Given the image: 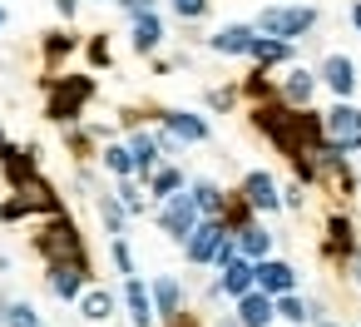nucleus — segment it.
I'll return each mask as SVG.
<instances>
[{
    "label": "nucleus",
    "mask_w": 361,
    "mask_h": 327,
    "mask_svg": "<svg viewBox=\"0 0 361 327\" xmlns=\"http://www.w3.org/2000/svg\"><path fill=\"white\" fill-rule=\"evenodd\" d=\"M35 248H40V258H45V263H85V243H80L75 223H70V218H60V213L35 233Z\"/></svg>",
    "instance_id": "obj_1"
},
{
    "label": "nucleus",
    "mask_w": 361,
    "mask_h": 327,
    "mask_svg": "<svg viewBox=\"0 0 361 327\" xmlns=\"http://www.w3.org/2000/svg\"><path fill=\"white\" fill-rule=\"evenodd\" d=\"M317 25V11L312 6H267L257 16V35H277V40H297Z\"/></svg>",
    "instance_id": "obj_2"
},
{
    "label": "nucleus",
    "mask_w": 361,
    "mask_h": 327,
    "mask_svg": "<svg viewBox=\"0 0 361 327\" xmlns=\"http://www.w3.org/2000/svg\"><path fill=\"white\" fill-rule=\"evenodd\" d=\"M322 134H326V144L341 149V154L361 149V109H356V105H336V109H326V114H322Z\"/></svg>",
    "instance_id": "obj_3"
},
{
    "label": "nucleus",
    "mask_w": 361,
    "mask_h": 327,
    "mask_svg": "<svg viewBox=\"0 0 361 327\" xmlns=\"http://www.w3.org/2000/svg\"><path fill=\"white\" fill-rule=\"evenodd\" d=\"M198 213H203V208H198V198H193V194H173V198H164L159 223H164V233H173L178 243H188V233L203 223Z\"/></svg>",
    "instance_id": "obj_4"
},
{
    "label": "nucleus",
    "mask_w": 361,
    "mask_h": 327,
    "mask_svg": "<svg viewBox=\"0 0 361 327\" xmlns=\"http://www.w3.org/2000/svg\"><path fill=\"white\" fill-rule=\"evenodd\" d=\"M90 95H94V85L85 75H65V85H55V95H50V119H75Z\"/></svg>",
    "instance_id": "obj_5"
},
{
    "label": "nucleus",
    "mask_w": 361,
    "mask_h": 327,
    "mask_svg": "<svg viewBox=\"0 0 361 327\" xmlns=\"http://www.w3.org/2000/svg\"><path fill=\"white\" fill-rule=\"evenodd\" d=\"M228 243V228L223 218H203L193 233H188V258L193 263H218V248Z\"/></svg>",
    "instance_id": "obj_6"
},
{
    "label": "nucleus",
    "mask_w": 361,
    "mask_h": 327,
    "mask_svg": "<svg viewBox=\"0 0 361 327\" xmlns=\"http://www.w3.org/2000/svg\"><path fill=\"white\" fill-rule=\"evenodd\" d=\"M85 273H90V263H50V292L75 302L85 292Z\"/></svg>",
    "instance_id": "obj_7"
},
{
    "label": "nucleus",
    "mask_w": 361,
    "mask_h": 327,
    "mask_svg": "<svg viewBox=\"0 0 361 327\" xmlns=\"http://www.w3.org/2000/svg\"><path fill=\"white\" fill-rule=\"evenodd\" d=\"M252 287H257V263H247L243 253H238V258H228V263H223V278H218V292L243 297V292H252Z\"/></svg>",
    "instance_id": "obj_8"
},
{
    "label": "nucleus",
    "mask_w": 361,
    "mask_h": 327,
    "mask_svg": "<svg viewBox=\"0 0 361 327\" xmlns=\"http://www.w3.org/2000/svg\"><path fill=\"white\" fill-rule=\"evenodd\" d=\"M272 312H277V302H272V292H262V287H252V292L238 297V322H243V327H272Z\"/></svg>",
    "instance_id": "obj_9"
},
{
    "label": "nucleus",
    "mask_w": 361,
    "mask_h": 327,
    "mask_svg": "<svg viewBox=\"0 0 361 327\" xmlns=\"http://www.w3.org/2000/svg\"><path fill=\"white\" fill-rule=\"evenodd\" d=\"M243 194H247V208H257V213L282 208V194H277V184H272L267 174H247V179H243Z\"/></svg>",
    "instance_id": "obj_10"
},
{
    "label": "nucleus",
    "mask_w": 361,
    "mask_h": 327,
    "mask_svg": "<svg viewBox=\"0 0 361 327\" xmlns=\"http://www.w3.org/2000/svg\"><path fill=\"white\" fill-rule=\"evenodd\" d=\"M292 283H297V273H292L287 263H277V258H257V287H262V292L282 297V292H292Z\"/></svg>",
    "instance_id": "obj_11"
},
{
    "label": "nucleus",
    "mask_w": 361,
    "mask_h": 327,
    "mask_svg": "<svg viewBox=\"0 0 361 327\" xmlns=\"http://www.w3.org/2000/svg\"><path fill=\"white\" fill-rule=\"evenodd\" d=\"M252 25H223L218 35H213V50L218 55H252Z\"/></svg>",
    "instance_id": "obj_12"
},
{
    "label": "nucleus",
    "mask_w": 361,
    "mask_h": 327,
    "mask_svg": "<svg viewBox=\"0 0 361 327\" xmlns=\"http://www.w3.org/2000/svg\"><path fill=\"white\" fill-rule=\"evenodd\" d=\"M322 80H326V85H331L341 100H346V95L356 90V65H351L346 55H326V65H322Z\"/></svg>",
    "instance_id": "obj_13"
},
{
    "label": "nucleus",
    "mask_w": 361,
    "mask_h": 327,
    "mask_svg": "<svg viewBox=\"0 0 361 327\" xmlns=\"http://www.w3.org/2000/svg\"><path fill=\"white\" fill-rule=\"evenodd\" d=\"M164 129H169L173 139H188V144L208 139V124H203L198 114H183V109H164Z\"/></svg>",
    "instance_id": "obj_14"
},
{
    "label": "nucleus",
    "mask_w": 361,
    "mask_h": 327,
    "mask_svg": "<svg viewBox=\"0 0 361 327\" xmlns=\"http://www.w3.org/2000/svg\"><path fill=\"white\" fill-rule=\"evenodd\" d=\"M124 302H129V317H134L139 327H149V322H154V312H159V307H154V297H149V287H144L139 278H129V283H124Z\"/></svg>",
    "instance_id": "obj_15"
},
{
    "label": "nucleus",
    "mask_w": 361,
    "mask_h": 327,
    "mask_svg": "<svg viewBox=\"0 0 361 327\" xmlns=\"http://www.w3.org/2000/svg\"><path fill=\"white\" fill-rule=\"evenodd\" d=\"M0 164H6V179H11L16 189H25V184L35 179V159H30L25 149H11V144H6V149H0Z\"/></svg>",
    "instance_id": "obj_16"
},
{
    "label": "nucleus",
    "mask_w": 361,
    "mask_h": 327,
    "mask_svg": "<svg viewBox=\"0 0 361 327\" xmlns=\"http://www.w3.org/2000/svg\"><path fill=\"white\" fill-rule=\"evenodd\" d=\"M159 40H164L159 16H154V11H149V16H134V50H139V55H149V50H159Z\"/></svg>",
    "instance_id": "obj_17"
},
{
    "label": "nucleus",
    "mask_w": 361,
    "mask_h": 327,
    "mask_svg": "<svg viewBox=\"0 0 361 327\" xmlns=\"http://www.w3.org/2000/svg\"><path fill=\"white\" fill-rule=\"evenodd\" d=\"M267 248H272V238H267L257 223H243V228H238V253H243V258H267Z\"/></svg>",
    "instance_id": "obj_18"
},
{
    "label": "nucleus",
    "mask_w": 361,
    "mask_h": 327,
    "mask_svg": "<svg viewBox=\"0 0 361 327\" xmlns=\"http://www.w3.org/2000/svg\"><path fill=\"white\" fill-rule=\"evenodd\" d=\"M312 90H317V75H307V70H292V75H287V85H282L287 105H307V100H312Z\"/></svg>",
    "instance_id": "obj_19"
},
{
    "label": "nucleus",
    "mask_w": 361,
    "mask_h": 327,
    "mask_svg": "<svg viewBox=\"0 0 361 327\" xmlns=\"http://www.w3.org/2000/svg\"><path fill=\"white\" fill-rule=\"evenodd\" d=\"M129 149H134V169H139V174H154L159 139H154V134H134V139H129Z\"/></svg>",
    "instance_id": "obj_20"
},
{
    "label": "nucleus",
    "mask_w": 361,
    "mask_h": 327,
    "mask_svg": "<svg viewBox=\"0 0 361 327\" xmlns=\"http://www.w3.org/2000/svg\"><path fill=\"white\" fill-rule=\"evenodd\" d=\"M178 297H183V292H178L173 278H159V283H154V307H159L164 317H178Z\"/></svg>",
    "instance_id": "obj_21"
},
{
    "label": "nucleus",
    "mask_w": 361,
    "mask_h": 327,
    "mask_svg": "<svg viewBox=\"0 0 361 327\" xmlns=\"http://www.w3.org/2000/svg\"><path fill=\"white\" fill-rule=\"evenodd\" d=\"M252 60H262V65L287 60V40H277V35H257V40H252Z\"/></svg>",
    "instance_id": "obj_22"
},
{
    "label": "nucleus",
    "mask_w": 361,
    "mask_h": 327,
    "mask_svg": "<svg viewBox=\"0 0 361 327\" xmlns=\"http://www.w3.org/2000/svg\"><path fill=\"white\" fill-rule=\"evenodd\" d=\"M149 184H154V194H159V198H173V194L183 189V174H178V169H154V174H149Z\"/></svg>",
    "instance_id": "obj_23"
},
{
    "label": "nucleus",
    "mask_w": 361,
    "mask_h": 327,
    "mask_svg": "<svg viewBox=\"0 0 361 327\" xmlns=\"http://www.w3.org/2000/svg\"><path fill=\"white\" fill-rule=\"evenodd\" d=\"M80 307H85V317H90V322H104V317L114 312V297L94 287V292H85V302H80Z\"/></svg>",
    "instance_id": "obj_24"
},
{
    "label": "nucleus",
    "mask_w": 361,
    "mask_h": 327,
    "mask_svg": "<svg viewBox=\"0 0 361 327\" xmlns=\"http://www.w3.org/2000/svg\"><path fill=\"white\" fill-rule=\"evenodd\" d=\"M277 317H287L292 327H302V322L312 317V307H307V302H297L292 292H282V297H277Z\"/></svg>",
    "instance_id": "obj_25"
},
{
    "label": "nucleus",
    "mask_w": 361,
    "mask_h": 327,
    "mask_svg": "<svg viewBox=\"0 0 361 327\" xmlns=\"http://www.w3.org/2000/svg\"><path fill=\"white\" fill-rule=\"evenodd\" d=\"M0 317H6L11 327H40V317H35L30 302H6V312H0Z\"/></svg>",
    "instance_id": "obj_26"
},
{
    "label": "nucleus",
    "mask_w": 361,
    "mask_h": 327,
    "mask_svg": "<svg viewBox=\"0 0 361 327\" xmlns=\"http://www.w3.org/2000/svg\"><path fill=\"white\" fill-rule=\"evenodd\" d=\"M193 198H198V208H203L208 218H218V213H223V194H218L213 184H193Z\"/></svg>",
    "instance_id": "obj_27"
},
{
    "label": "nucleus",
    "mask_w": 361,
    "mask_h": 327,
    "mask_svg": "<svg viewBox=\"0 0 361 327\" xmlns=\"http://www.w3.org/2000/svg\"><path fill=\"white\" fill-rule=\"evenodd\" d=\"M104 164H109L114 174H134V149H124V144H109V149H104Z\"/></svg>",
    "instance_id": "obj_28"
},
{
    "label": "nucleus",
    "mask_w": 361,
    "mask_h": 327,
    "mask_svg": "<svg viewBox=\"0 0 361 327\" xmlns=\"http://www.w3.org/2000/svg\"><path fill=\"white\" fill-rule=\"evenodd\" d=\"M99 213H104V223H109V233H119V228H124V208H119L114 198H99Z\"/></svg>",
    "instance_id": "obj_29"
},
{
    "label": "nucleus",
    "mask_w": 361,
    "mask_h": 327,
    "mask_svg": "<svg viewBox=\"0 0 361 327\" xmlns=\"http://www.w3.org/2000/svg\"><path fill=\"white\" fill-rule=\"evenodd\" d=\"M173 11H178L183 20H198V16L208 11V0H173Z\"/></svg>",
    "instance_id": "obj_30"
},
{
    "label": "nucleus",
    "mask_w": 361,
    "mask_h": 327,
    "mask_svg": "<svg viewBox=\"0 0 361 327\" xmlns=\"http://www.w3.org/2000/svg\"><path fill=\"white\" fill-rule=\"evenodd\" d=\"M114 263H119V273H129V278H134V258H129V248H124V243H114Z\"/></svg>",
    "instance_id": "obj_31"
},
{
    "label": "nucleus",
    "mask_w": 361,
    "mask_h": 327,
    "mask_svg": "<svg viewBox=\"0 0 361 327\" xmlns=\"http://www.w3.org/2000/svg\"><path fill=\"white\" fill-rule=\"evenodd\" d=\"M119 6H124L129 16H149V11H154V0H119Z\"/></svg>",
    "instance_id": "obj_32"
},
{
    "label": "nucleus",
    "mask_w": 361,
    "mask_h": 327,
    "mask_svg": "<svg viewBox=\"0 0 361 327\" xmlns=\"http://www.w3.org/2000/svg\"><path fill=\"white\" fill-rule=\"evenodd\" d=\"M351 273H356V283H361V253H356V258H351Z\"/></svg>",
    "instance_id": "obj_33"
},
{
    "label": "nucleus",
    "mask_w": 361,
    "mask_h": 327,
    "mask_svg": "<svg viewBox=\"0 0 361 327\" xmlns=\"http://www.w3.org/2000/svg\"><path fill=\"white\" fill-rule=\"evenodd\" d=\"M351 20H356V25H361V6H351Z\"/></svg>",
    "instance_id": "obj_34"
},
{
    "label": "nucleus",
    "mask_w": 361,
    "mask_h": 327,
    "mask_svg": "<svg viewBox=\"0 0 361 327\" xmlns=\"http://www.w3.org/2000/svg\"><path fill=\"white\" fill-rule=\"evenodd\" d=\"M223 327H243V322H223Z\"/></svg>",
    "instance_id": "obj_35"
},
{
    "label": "nucleus",
    "mask_w": 361,
    "mask_h": 327,
    "mask_svg": "<svg viewBox=\"0 0 361 327\" xmlns=\"http://www.w3.org/2000/svg\"><path fill=\"white\" fill-rule=\"evenodd\" d=\"M0 25H6V11H0Z\"/></svg>",
    "instance_id": "obj_36"
},
{
    "label": "nucleus",
    "mask_w": 361,
    "mask_h": 327,
    "mask_svg": "<svg viewBox=\"0 0 361 327\" xmlns=\"http://www.w3.org/2000/svg\"><path fill=\"white\" fill-rule=\"evenodd\" d=\"M317 327H331V322H317Z\"/></svg>",
    "instance_id": "obj_37"
}]
</instances>
